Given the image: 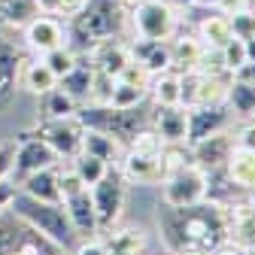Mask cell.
I'll return each mask as SVG.
<instances>
[{"instance_id":"obj_1","label":"cell","mask_w":255,"mask_h":255,"mask_svg":"<svg viewBox=\"0 0 255 255\" xmlns=\"http://www.w3.org/2000/svg\"><path fill=\"white\" fill-rule=\"evenodd\" d=\"M158 228L170 255L195 249L216 252L228 243V207L216 201H201L191 207H164L158 210Z\"/></svg>"},{"instance_id":"obj_2","label":"cell","mask_w":255,"mask_h":255,"mask_svg":"<svg viewBox=\"0 0 255 255\" xmlns=\"http://www.w3.org/2000/svg\"><path fill=\"white\" fill-rule=\"evenodd\" d=\"M128 24V6L122 0H88L79 15L67 21V46L73 52H85L88 46L107 37H122Z\"/></svg>"},{"instance_id":"obj_3","label":"cell","mask_w":255,"mask_h":255,"mask_svg":"<svg viewBox=\"0 0 255 255\" xmlns=\"http://www.w3.org/2000/svg\"><path fill=\"white\" fill-rule=\"evenodd\" d=\"M9 210L18 219H24L34 231H40L46 240H52L55 246H61L64 252L73 249L76 240H79L61 201H37V198L24 195V191H18V195L12 198V204H9Z\"/></svg>"},{"instance_id":"obj_4","label":"cell","mask_w":255,"mask_h":255,"mask_svg":"<svg viewBox=\"0 0 255 255\" xmlns=\"http://www.w3.org/2000/svg\"><path fill=\"white\" fill-rule=\"evenodd\" d=\"M76 116L85 128H94V131H104V134L116 137L122 146H128L140 131L152 128V113H143V107L116 110L110 104H82Z\"/></svg>"},{"instance_id":"obj_5","label":"cell","mask_w":255,"mask_h":255,"mask_svg":"<svg viewBox=\"0 0 255 255\" xmlns=\"http://www.w3.org/2000/svg\"><path fill=\"white\" fill-rule=\"evenodd\" d=\"M188 161V152H182V146H161V149H149V152H140V149H125V158H122V176L128 179V185H161L164 176L176 167Z\"/></svg>"},{"instance_id":"obj_6","label":"cell","mask_w":255,"mask_h":255,"mask_svg":"<svg viewBox=\"0 0 255 255\" xmlns=\"http://www.w3.org/2000/svg\"><path fill=\"white\" fill-rule=\"evenodd\" d=\"M128 21L134 27V40H158L167 43L179 30V15L167 0H140L128 9Z\"/></svg>"},{"instance_id":"obj_7","label":"cell","mask_w":255,"mask_h":255,"mask_svg":"<svg viewBox=\"0 0 255 255\" xmlns=\"http://www.w3.org/2000/svg\"><path fill=\"white\" fill-rule=\"evenodd\" d=\"M91 204H94V216H98V228L101 234L116 228L125 213V201H128V179L122 176L119 167H110L91 188Z\"/></svg>"},{"instance_id":"obj_8","label":"cell","mask_w":255,"mask_h":255,"mask_svg":"<svg viewBox=\"0 0 255 255\" xmlns=\"http://www.w3.org/2000/svg\"><path fill=\"white\" fill-rule=\"evenodd\" d=\"M201 201H207V173L191 161L176 164L161 182V204L164 207H191Z\"/></svg>"},{"instance_id":"obj_9","label":"cell","mask_w":255,"mask_h":255,"mask_svg":"<svg viewBox=\"0 0 255 255\" xmlns=\"http://www.w3.org/2000/svg\"><path fill=\"white\" fill-rule=\"evenodd\" d=\"M34 134L43 137L61 161H70L73 155L82 152V137H85V125L79 116H64V119H40Z\"/></svg>"},{"instance_id":"obj_10","label":"cell","mask_w":255,"mask_h":255,"mask_svg":"<svg viewBox=\"0 0 255 255\" xmlns=\"http://www.w3.org/2000/svg\"><path fill=\"white\" fill-rule=\"evenodd\" d=\"M55 164H61V158L55 155V149L43 137H37L34 131H24L15 137V161H12V179L15 182L27 173H37V170L55 167Z\"/></svg>"},{"instance_id":"obj_11","label":"cell","mask_w":255,"mask_h":255,"mask_svg":"<svg viewBox=\"0 0 255 255\" xmlns=\"http://www.w3.org/2000/svg\"><path fill=\"white\" fill-rule=\"evenodd\" d=\"M21 64L24 55L15 46L9 30H0V116L9 113L15 104V94L21 88Z\"/></svg>"},{"instance_id":"obj_12","label":"cell","mask_w":255,"mask_h":255,"mask_svg":"<svg viewBox=\"0 0 255 255\" xmlns=\"http://www.w3.org/2000/svg\"><path fill=\"white\" fill-rule=\"evenodd\" d=\"M24 46L37 55H46L58 46H67V21L58 18V15H46V12H37L24 27Z\"/></svg>"},{"instance_id":"obj_13","label":"cell","mask_w":255,"mask_h":255,"mask_svg":"<svg viewBox=\"0 0 255 255\" xmlns=\"http://www.w3.org/2000/svg\"><path fill=\"white\" fill-rule=\"evenodd\" d=\"M234 149V134L231 131H219V134H210L198 143L188 146V161L198 164L204 173H213V170H222L228 161V155Z\"/></svg>"},{"instance_id":"obj_14","label":"cell","mask_w":255,"mask_h":255,"mask_svg":"<svg viewBox=\"0 0 255 255\" xmlns=\"http://www.w3.org/2000/svg\"><path fill=\"white\" fill-rule=\"evenodd\" d=\"M188 140L185 146L191 143H198L210 134H219V131H228V125H231V110L225 104H216V107H188Z\"/></svg>"},{"instance_id":"obj_15","label":"cell","mask_w":255,"mask_h":255,"mask_svg":"<svg viewBox=\"0 0 255 255\" xmlns=\"http://www.w3.org/2000/svg\"><path fill=\"white\" fill-rule=\"evenodd\" d=\"M82 55L91 61L94 70H104V73H110V76H119L122 67L131 61V43H125L122 37H107V40H101V43L88 46Z\"/></svg>"},{"instance_id":"obj_16","label":"cell","mask_w":255,"mask_h":255,"mask_svg":"<svg viewBox=\"0 0 255 255\" xmlns=\"http://www.w3.org/2000/svg\"><path fill=\"white\" fill-rule=\"evenodd\" d=\"M228 243L249 252L255 246V201L240 198L237 204L228 207Z\"/></svg>"},{"instance_id":"obj_17","label":"cell","mask_w":255,"mask_h":255,"mask_svg":"<svg viewBox=\"0 0 255 255\" xmlns=\"http://www.w3.org/2000/svg\"><path fill=\"white\" fill-rule=\"evenodd\" d=\"M152 131L167 146H185L188 140V113L185 107H155L152 113Z\"/></svg>"},{"instance_id":"obj_18","label":"cell","mask_w":255,"mask_h":255,"mask_svg":"<svg viewBox=\"0 0 255 255\" xmlns=\"http://www.w3.org/2000/svg\"><path fill=\"white\" fill-rule=\"evenodd\" d=\"M64 210H67V219H70V225L76 231V237H94V234H101L98 228V216H94V204H91V191L82 188L76 191V195H67V198H61Z\"/></svg>"},{"instance_id":"obj_19","label":"cell","mask_w":255,"mask_h":255,"mask_svg":"<svg viewBox=\"0 0 255 255\" xmlns=\"http://www.w3.org/2000/svg\"><path fill=\"white\" fill-rule=\"evenodd\" d=\"M131 58L140 61L152 76L155 73H164V70H173L170 67V40L167 43H158V40H131Z\"/></svg>"},{"instance_id":"obj_20","label":"cell","mask_w":255,"mask_h":255,"mask_svg":"<svg viewBox=\"0 0 255 255\" xmlns=\"http://www.w3.org/2000/svg\"><path fill=\"white\" fill-rule=\"evenodd\" d=\"M225 173H228V179L240 191L252 195V191H255V149L234 146L231 155H228V161H225Z\"/></svg>"},{"instance_id":"obj_21","label":"cell","mask_w":255,"mask_h":255,"mask_svg":"<svg viewBox=\"0 0 255 255\" xmlns=\"http://www.w3.org/2000/svg\"><path fill=\"white\" fill-rule=\"evenodd\" d=\"M104 243H107V252L110 255H143L146 252V231L143 228H134V225H128V228H110L104 231Z\"/></svg>"},{"instance_id":"obj_22","label":"cell","mask_w":255,"mask_h":255,"mask_svg":"<svg viewBox=\"0 0 255 255\" xmlns=\"http://www.w3.org/2000/svg\"><path fill=\"white\" fill-rule=\"evenodd\" d=\"M37 231L27 225L24 219H18L12 210L0 213V255H15Z\"/></svg>"},{"instance_id":"obj_23","label":"cell","mask_w":255,"mask_h":255,"mask_svg":"<svg viewBox=\"0 0 255 255\" xmlns=\"http://www.w3.org/2000/svg\"><path fill=\"white\" fill-rule=\"evenodd\" d=\"M82 152H88V155H94V158H101V161L110 164V167H119L122 158H125V146H122L116 137H110V134H104V131H94V128H85Z\"/></svg>"},{"instance_id":"obj_24","label":"cell","mask_w":255,"mask_h":255,"mask_svg":"<svg viewBox=\"0 0 255 255\" xmlns=\"http://www.w3.org/2000/svg\"><path fill=\"white\" fill-rule=\"evenodd\" d=\"M18 191L37 198V201H61V188H58V164L43 167L37 173H27L18 179Z\"/></svg>"},{"instance_id":"obj_25","label":"cell","mask_w":255,"mask_h":255,"mask_svg":"<svg viewBox=\"0 0 255 255\" xmlns=\"http://www.w3.org/2000/svg\"><path fill=\"white\" fill-rule=\"evenodd\" d=\"M231 24H228V15L222 12V9H213L198 21V40L207 46V49H222L228 40H231Z\"/></svg>"},{"instance_id":"obj_26","label":"cell","mask_w":255,"mask_h":255,"mask_svg":"<svg viewBox=\"0 0 255 255\" xmlns=\"http://www.w3.org/2000/svg\"><path fill=\"white\" fill-rule=\"evenodd\" d=\"M201 55H204V43L198 37H185V34L179 37V30H176L170 40V67L176 73H188L198 67Z\"/></svg>"},{"instance_id":"obj_27","label":"cell","mask_w":255,"mask_h":255,"mask_svg":"<svg viewBox=\"0 0 255 255\" xmlns=\"http://www.w3.org/2000/svg\"><path fill=\"white\" fill-rule=\"evenodd\" d=\"M225 107L231 110L234 119H252L255 116V82H249L243 76H231Z\"/></svg>"},{"instance_id":"obj_28","label":"cell","mask_w":255,"mask_h":255,"mask_svg":"<svg viewBox=\"0 0 255 255\" xmlns=\"http://www.w3.org/2000/svg\"><path fill=\"white\" fill-rule=\"evenodd\" d=\"M79 55V61L73 64V70L70 73H64L61 79H58V85L70 94V98H76L79 101V107L85 104V98H88V88H91V76H94V67H91V61L82 55V52H76Z\"/></svg>"},{"instance_id":"obj_29","label":"cell","mask_w":255,"mask_h":255,"mask_svg":"<svg viewBox=\"0 0 255 255\" xmlns=\"http://www.w3.org/2000/svg\"><path fill=\"white\" fill-rule=\"evenodd\" d=\"M55 85H58V76L49 70V64L43 58H37V61L24 58V64H21V88L24 91H30L34 98H40V94H46Z\"/></svg>"},{"instance_id":"obj_30","label":"cell","mask_w":255,"mask_h":255,"mask_svg":"<svg viewBox=\"0 0 255 255\" xmlns=\"http://www.w3.org/2000/svg\"><path fill=\"white\" fill-rule=\"evenodd\" d=\"M37 101H40V119H64V116H76L79 113V101L70 98L61 85L49 88Z\"/></svg>"},{"instance_id":"obj_31","label":"cell","mask_w":255,"mask_h":255,"mask_svg":"<svg viewBox=\"0 0 255 255\" xmlns=\"http://www.w3.org/2000/svg\"><path fill=\"white\" fill-rule=\"evenodd\" d=\"M37 12L34 0H0V30H21Z\"/></svg>"},{"instance_id":"obj_32","label":"cell","mask_w":255,"mask_h":255,"mask_svg":"<svg viewBox=\"0 0 255 255\" xmlns=\"http://www.w3.org/2000/svg\"><path fill=\"white\" fill-rule=\"evenodd\" d=\"M149 101L155 107H176L179 104V73L164 70L149 79Z\"/></svg>"},{"instance_id":"obj_33","label":"cell","mask_w":255,"mask_h":255,"mask_svg":"<svg viewBox=\"0 0 255 255\" xmlns=\"http://www.w3.org/2000/svg\"><path fill=\"white\" fill-rule=\"evenodd\" d=\"M228 82H231V76H204V73H201L195 107H216V104H225V98H228Z\"/></svg>"},{"instance_id":"obj_34","label":"cell","mask_w":255,"mask_h":255,"mask_svg":"<svg viewBox=\"0 0 255 255\" xmlns=\"http://www.w3.org/2000/svg\"><path fill=\"white\" fill-rule=\"evenodd\" d=\"M149 101V91L140 88V85H131L125 79H116L113 82V91H110V107L116 110H134V107H143Z\"/></svg>"},{"instance_id":"obj_35","label":"cell","mask_w":255,"mask_h":255,"mask_svg":"<svg viewBox=\"0 0 255 255\" xmlns=\"http://www.w3.org/2000/svg\"><path fill=\"white\" fill-rule=\"evenodd\" d=\"M70 167L76 170V176L91 188L94 182H98L107 170H110V164H104L101 158H94V155H88V152H79V155H73L70 158Z\"/></svg>"},{"instance_id":"obj_36","label":"cell","mask_w":255,"mask_h":255,"mask_svg":"<svg viewBox=\"0 0 255 255\" xmlns=\"http://www.w3.org/2000/svg\"><path fill=\"white\" fill-rule=\"evenodd\" d=\"M228 15V24H231V34L237 37V40H252L255 37V3H246V6H240V9H234V12H225Z\"/></svg>"},{"instance_id":"obj_37","label":"cell","mask_w":255,"mask_h":255,"mask_svg":"<svg viewBox=\"0 0 255 255\" xmlns=\"http://www.w3.org/2000/svg\"><path fill=\"white\" fill-rule=\"evenodd\" d=\"M46 64H49V70L61 79L64 73H70L73 70V64L79 61V55L70 49V46H58V49H52V52H46V55H40Z\"/></svg>"},{"instance_id":"obj_38","label":"cell","mask_w":255,"mask_h":255,"mask_svg":"<svg viewBox=\"0 0 255 255\" xmlns=\"http://www.w3.org/2000/svg\"><path fill=\"white\" fill-rule=\"evenodd\" d=\"M222 52V61H225V70L231 73V76H237L243 67H246V43L243 40H237V37H231L225 46L219 49Z\"/></svg>"},{"instance_id":"obj_39","label":"cell","mask_w":255,"mask_h":255,"mask_svg":"<svg viewBox=\"0 0 255 255\" xmlns=\"http://www.w3.org/2000/svg\"><path fill=\"white\" fill-rule=\"evenodd\" d=\"M113 82H116V76H110V73H104V70H94V76H91V88H88V98H85V104H110Z\"/></svg>"},{"instance_id":"obj_40","label":"cell","mask_w":255,"mask_h":255,"mask_svg":"<svg viewBox=\"0 0 255 255\" xmlns=\"http://www.w3.org/2000/svg\"><path fill=\"white\" fill-rule=\"evenodd\" d=\"M116 79H125V82H131V85H140V88H146V91H149V79H152V73L143 67L140 61H134V58H131V61H128L125 67H122V73H119Z\"/></svg>"},{"instance_id":"obj_41","label":"cell","mask_w":255,"mask_h":255,"mask_svg":"<svg viewBox=\"0 0 255 255\" xmlns=\"http://www.w3.org/2000/svg\"><path fill=\"white\" fill-rule=\"evenodd\" d=\"M73 255H110V252H107L104 237H101V234H94V237H82V240H76Z\"/></svg>"},{"instance_id":"obj_42","label":"cell","mask_w":255,"mask_h":255,"mask_svg":"<svg viewBox=\"0 0 255 255\" xmlns=\"http://www.w3.org/2000/svg\"><path fill=\"white\" fill-rule=\"evenodd\" d=\"M12 161H15V140L0 143V182L12 176Z\"/></svg>"},{"instance_id":"obj_43","label":"cell","mask_w":255,"mask_h":255,"mask_svg":"<svg viewBox=\"0 0 255 255\" xmlns=\"http://www.w3.org/2000/svg\"><path fill=\"white\" fill-rule=\"evenodd\" d=\"M234 146H240V149H255V116L246 119L237 131H234Z\"/></svg>"},{"instance_id":"obj_44","label":"cell","mask_w":255,"mask_h":255,"mask_svg":"<svg viewBox=\"0 0 255 255\" xmlns=\"http://www.w3.org/2000/svg\"><path fill=\"white\" fill-rule=\"evenodd\" d=\"M88 3V0H58V18H64V21H70L73 15H79L82 12V6Z\"/></svg>"},{"instance_id":"obj_45","label":"cell","mask_w":255,"mask_h":255,"mask_svg":"<svg viewBox=\"0 0 255 255\" xmlns=\"http://www.w3.org/2000/svg\"><path fill=\"white\" fill-rule=\"evenodd\" d=\"M15 195H18V182H15L12 176L0 182V213H6V210H9V204H12Z\"/></svg>"},{"instance_id":"obj_46","label":"cell","mask_w":255,"mask_h":255,"mask_svg":"<svg viewBox=\"0 0 255 255\" xmlns=\"http://www.w3.org/2000/svg\"><path fill=\"white\" fill-rule=\"evenodd\" d=\"M210 255H249V252H243V249H237V246L225 243V246H222V249H216V252H210Z\"/></svg>"},{"instance_id":"obj_47","label":"cell","mask_w":255,"mask_h":255,"mask_svg":"<svg viewBox=\"0 0 255 255\" xmlns=\"http://www.w3.org/2000/svg\"><path fill=\"white\" fill-rule=\"evenodd\" d=\"M246 64H255V37L246 40Z\"/></svg>"},{"instance_id":"obj_48","label":"cell","mask_w":255,"mask_h":255,"mask_svg":"<svg viewBox=\"0 0 255 255\" xmlns=\"http://www.w3.org/2000/svg\"><path fill=\"white\" fill-rule=\"evenodd\" d=\"M237 76H243V79H249V82H255V64H246V67L237 73Z\"/></svg>"},{"instance_id":"obj_49","label":"cell","mask_w":255,"mask_h":255,"mask_svg":"<svg viewBox=\"0 0 255 255\" xmlns=\"http://www.w3.org/2000/svg\"><path fill=\"white\" fill-rule=\"evenodd\" d=\"M176 255H207V252H195V249H185V252H176Z\"/></svg>"},{"instance_id":"obj_50","label":"cell","mask_w":255,"mask_h":255,"mask_svg":"<svg viewBox=\"0 0 255 255\" xmlns=\"http://www.w3.org/2000/svg\"><path fill=\"white\" fill-rule=\"evenodd\" d=\"M122 3H125L128 9H131V6H137V3H140V0H122Z\"/></svg>"},{"instance_id":"obj_51","label":"cell","mask_w":255,"mask_h":255,"mask_svg":"<svg viewBox=\"0 0 255 255\" xmlns=\"http://www.w3.org/2000/svg\"><path fill=\"white\" fill-rule=\"evenodd\" d=\"M249 255H255V246H252V249H249Z\"/></svg>"},{"instance_id":"obj_52","label":"cell","mask_w":255,"mask_h":255,"mask_svg":"<svg viewBox=\"0 0 255 255\" xmlns=\"http://www.w3.org/2000/svg\"><path fill=\"white\" fill-rule=\"evenodd\" d=\"M252 3H255V0H252Z\"/></svg>"}]
</instances>
